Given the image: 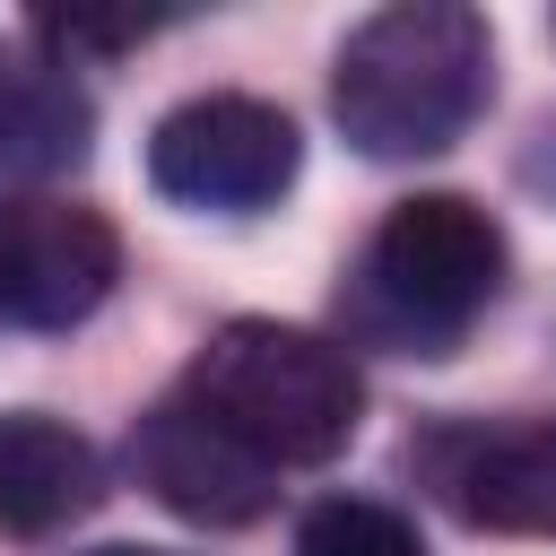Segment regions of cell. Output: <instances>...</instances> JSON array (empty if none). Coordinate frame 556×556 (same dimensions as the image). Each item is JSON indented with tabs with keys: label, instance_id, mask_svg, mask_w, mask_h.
Returning <instances> with one entry per match:
<instances>
[{
	"label": "cell",
	"instance_id": "cell-1",
	"mask_svg": "<svg viewBox=\"0 0 556 556\" xmlns=\"http://www.w3.org/2000/svg\"><path fill=\"white\" fill-rule=\"evenodd\" d=\"M495 96V35L469 0H391L330 61V122L356 156H443Z\"/></svg>",
	"mask_w": 556,
	"mask_h": 556
},
{
	"label": "cell",
	"instance_id": "cell-2",
	"mask_svg": "<svg viewBox=\"0 0 556 556\" xmlns=\"http://www.w3.org/2000/svg\"><path fill=\"white\" fill-rule=\"evenodd\" d=\"M495 295H504V226L460 191H417L365 235L339 287V321L356 348L382 356H452Z\"/></svg>",
	"mask_w": 556,
	"mask_h": 556
},
{
	"label": "cell",
	"instance_id": "cell-3",
	"mask_svg": "<svg viewBox=\"0 0 556 556\" xmlns=\"http://www.w3.org/2000/svg\"><path fill=\"white\" fill-rule=\"evenodd\" d=\"M182 391L226 426L243 434L269 469H321L356 443L365 426V382H356V356L321 330H295V321H217L208 348L191 356Z\"/></svg>",
	"mask_w": 556,
	"mask_h": 556
},
{
	"label": "cell",
	"instance_id": "cell-4",
	"mask_svg": "<svg viewBox=\"0 0 556 556\" xmlns=\"http://www.w3.org/2000/svg\"><path fill=\"white\" fill-rule=\"evenodd\" d=\"M295 165H304V139L261 96H191L148 130V182L174 208H200V217L278 208Z\"/></svg>",
	"mask_w": 556,
	"mask_h": 556
},
{
	"label": "cell",
	"instance_id": "cell-5",
	"mask_svg": "<svg viewBox=\"0 0 556 556\" xmlns=\"http://www.w3.org/2000/svg\"><path fill=\"white\" fill-rule=\"evenodd\" d=\"M122 278V235L52 191L0 200V321L17 330H78Z\"/></svg>",
	"mask_w": 556,
	"mask_h": 556
},
{
	"label": "cell",
	"instance_id": "cell-6",
	"mask_svg": "<svg viewBox=\"0 0 556 556\" xmlns=\"http://www.w3.org/2000/svg\"><path fill=\"white\" fill-rule=\"evenodd\" d=\"M130 478H139L165 513H182V521H200V530H252V521L278 504V469H269L243 434H226L191 391H165V400L130 426Z\"/></svg>",
	"mask_w": 556,
	"mask_h": 556
},
{
	"label": "cell",
	"instance_id": "cell-7",
	"mask_svg": "<svg viewBox=\"0 0 556 556\" xmlns=\"http://www.w3.org/2000/svg\"><path fill=\"white\" fill-rule=\"evenodd\" d=\"M426 486L469 521L504 539H556V417H504V426H443L417 443Z\"/></svg>",
	"mask_w": 556,
	"mask_h": 556
},
{
	"label": "cell",
	"instance_id": "cell-8",
	"mask_svg": "<svg viewBox=\"0 0 556 556\" xmlns=\"http://www.w3.org/2000/svg\"><path fill=\"white\" fill-rule=\"evenodd\" d=\"M87 148H96V104L70 78V61L35 43H0V200L78 174Z\"/></svg>",
	"mask_w": 556,
	"mask_h": 556
},
{
	"label": "cell",
	"instance_id": "cell-9",
	"mask_svg": "<svg viewBox=\"0 0 556 556\" xmlns=\"http://www.w3.org/2000/svg\"><path fill=\"white\" fill-rule=\"evenodd\" d=\"M104 504V452L43 408H0V530L52 539Z\"/></svg>",
	"mask_w": 556,
	"mask_h": 556
},
{
	"label": "cell",
	"instance_id": "cell-10",
	"mask_svg": "<svg viewBox=\"0 0 556 556\" xmlns=\"http://www.w3.org/2000/svg\"><path fill=\"white\" fill-rule=\"evenodd\" d=\"M295 556H426V539L382 495H321L295 521Z\"/></svg>",
	"mask_w": 556,
	"mask_h": 556
},
{
	"label": "cell",
	"instance_id": "cell-11",
	"mask_svg": "<svg viewBox=\"0 0 556 556\" xmlns=\"http://www.w3.org/2000/svg\"><path fill=\"white\" fill-rule=\"evenodd\" d=\"M521 174H530L539 191H556V122H539V148L521 156Z\"/></svg>",
	"mask_w": 556,
	"mask_h": 556
},
{
	"label": "cell",
	"instance_id": "cell-12",
	"mask_svg": "<svg viewBox=\"0 0 556 556\" xmlns=\"http://www.w3.org/2000/svg\"><path fill=\"white\" fill-rule=\"evenodd\" d=\"M78 556H174V547H139V539H113V547H78Z\"/></svg>",
	"mask_w": 556,
	"mask_h": 556
}]
</instances>
